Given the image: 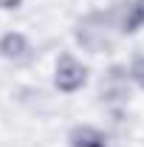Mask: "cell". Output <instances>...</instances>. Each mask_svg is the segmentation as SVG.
<instances>
[{
    "instance_id": "6da1fadb",
    "label": "cell",
    "mask_w": 144,
    "mask_h": 147,
    "mask_svg": "<svg viewBox=\"0 0 144 147\" xmlns=\"http://www.w3.org/2000/svg\"><path fill=\"white\" fill-rule=\"evenodd\" d=\"M73 42L88 51V54H110L119 42V26H116V17H113V9H93V11H85L82 17L73 20Z\"/></svg>"
},
{
    "instance_id": "7a4b0ae2",
    "label": "cell",
    "mask_w": 144,
    "mask_h": 147,
    "mask_svg": "<svg viewBox=\"0 0 144 147\" xmlns=\"http://www.w3.org/2000/svg\"><path fill=\"white\" fill-rule=\"evenodd\" d=\"M130 96H133V79L127 65H119V62L110 65L99 79V102L110 110H122L127 108Z\"/></svg>"
},
{
    "instance_id": "3957f363",
    "label": "cell",
    "mask_w": 144,
    "mask_h": 147,
    "mask_svg": "<svg viewBox=\"0 0 144 147\" xmlns=\"http://www.w3.org/2000/svg\"><path fill=\"white\" fill-rule=\"evenodd\" d=\"M90 79V68L71 51H62L54 62V88L65 96L79 93Z\"/></svg>"
},
{
    "instance_id": "277c9868",
    "label": "cell",
    "mask_w": 144,
    "mask_h": 147,
    "mask_svg": "<svg viewBox=\"0 0 144 147\" xmlns=\"http://www.w3.org/2000/svg\"><path fill=\"white\" fill-rule=\"evenodd\" d=\"M31 57H34V48L23 31H6L0 37V59L14 62V65H26V62H31Z\"/></svg>"
},
{
    "instance_id": "5b68a950",
    "label": "cell",
    "mask_w": 144,
    "mask_h": 147,
    "mask_svg": "<svg viewBox=\"0 0 144 147\" xmlns=\"http://www.w3.org/2000/svg\"><path fill=\"white\" fill-rule=\"evenodd\" d=\"M68 147H110L108 136L93 125H73L68 130Z\"/></svg>"
},
{
    "instance_id": "8992f818",
    "label": "cell",
    "mask_w": 144,
    "mask_h": 147,
    "mask_svg": "<svg viewBox=\"0 0 144 147\" xmlns=\"http://www.w3.org/2000/svg\"><path fill=\"white\" fill-rule=\"evenodd\" d=\"M127 71H130V79H133V85L144 91V54H136L130 59V65H127Z\"/></svg>"
},
{
    "instance_id": "52a82bcc",
    "label": "cell",
    "mask_w": 144,
    "mask_h": 147,
    "mask_svg": "<svg viewBox=\"0 0 144 147\" xmlns=\"http://www.w3.org/2000/svg\"><path fill=\"white\" fill-rule=\"evenodd\" d=\"M23 0H0V11H17Z\"/></svg>"
},
{
    "instance_id": "ba28073f",
    "label": "cell",
    "mask_w": 144,
    "mask_h": 147,
    "mask_svg": "<svg viewBox=\"0 0 144 147\" xmlns=\"http://www.w3.org/2000/svg\"><path fill=\"white\" fill-rule=\"evenodd\" d=\"M133 9H136V14H139V20L144 26V0H133Z\"/></svg>"
}]
</instances>
